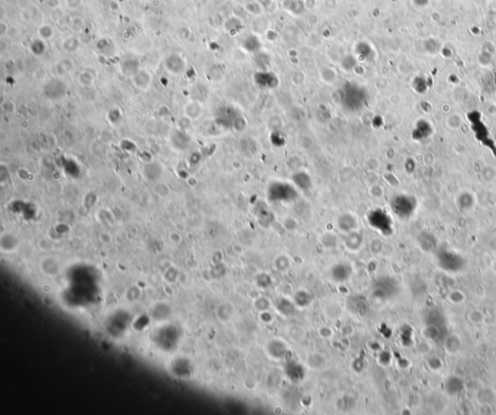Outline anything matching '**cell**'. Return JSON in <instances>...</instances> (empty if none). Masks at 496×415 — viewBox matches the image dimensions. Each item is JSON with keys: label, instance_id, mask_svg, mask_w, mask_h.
<instances>
[{"label": "cell", "instance_id": "6da1fadb", "mask_svg": "<svg viewBox=\"0 0 496 415\" xmlns=\"http://www.w3.org/2000/svg\"><path fill=\"white\" fill-rule=\"evenodd\" d=\"M469 122L472 133L474 134L476 140L482 144L483 147L488 148L496 159V144L493 139L488 126L483 122L482 117L477 113H471L469 114Z\"/></svg>", "mask_w": 496, "mask_h": 415}, {"label": "cell", "instance_id": "8992f818", "mask_svg": "<svg viewBox=\"0 0 496 415\" xmlns=\"http://www.w3.org/2000/svg\"><path fill=\"white\" fill-rule=\"evenodd\" d=\"M343 103L349 111L357 112L364 106L366 102L365 92L361 87L356 85H350L344 89Z\"/></svg>", "mask_w": 496, "mask_h": 415}, {"label": "cell", "instance_id": "8fae6325", "mask_svg": "<svg viewBox=\"0 0 496 415\" xmlns=\"http://www.w3.org/2000/svg\"><path fill=\"white\" fill-rule=\"evenodd\" d=\"M149 82H150V75H149V72L139 71L134 75V83L139 88L145 89V88L149 87Z\"/></svg>", "mask_w": 496, "mask_h": 415}, {"label": "cell", "instance_id": "30bf717a", "mask_svg": "<svg viewBox=\"0 0 496 415\" xmlns=\"http://www.w3.org/2000/svg\"><path fill=\"white\" fill-rule=\"evenodd\" d=\"M431 129L432 128L428 123L424 120H421L416 125V127L413 131V138L417 141H422L424 139H427L432 133Z\"/></svg>", "mask_w": 496, "mask_h": 415}, {"label": "cell", "instance_id": "ba28073f", "mask_svg": "<svg viewBox=\"0 0 496 415\" xmlns=\"http://www.w3.org/2000/svg\"><path fill=\"white\" fill-rule=\"evenodd\" d=\"M352 275V268L346 264H338L331 270V277L337 283H342L348 280Z\"/></svg>", "mask_w": 496, "mask_h": 415}, {"label": "cell", "instance_id": "4fadbf2b", "mask_svg": "<svg viewBox=\"0 0 496 415\" xmlns=\"http://www.w3.org/2000/svg\"><path fill=\"white\" fill-rule=\"evenodd\" d=\"M287 375L289 376L290 378L298 380L303 377V370L299 364L291 363L289 366L287 367Z\"/></svg>", "mask_w": 496, "mask_h": 415}, {"label": "cell", "instance_id": "5b68a950", "mask_svg": "<svg viewBox=\"0 0 496 415\" xmlns=\"http://www.w3.org/2000/svg\"><path fill=\"white\" fill-rule=\"evenodd\" d=\"M397 282L390 277L377 278L372 284L373 295L379 299H389L397 293Z\"/></svg>", "mask_w": 496, "mask_h": 415}, {"label": "cell", "instance_id": "52a82bcc", "mask_svg": "<svg viewBox=\"0 0 496 415\" xmlns=\"http://www.w3.org/2000/svg\"><path fill=\"white\" fill-rule=\"evenodd\" d=\"M438 262L441 267L453 272L459 271L464 266V260L461 256L447 250H443L439 253Z\"/></svg>", "mask_w": 496, "mask_h": 415}, {"label": "cell", "instance_id": "277c9868", "mask_svg": "<svg viewBox=\"0 0 496 415\" xmlns=\"http://www.w3.org/2000/svg\"><path fill=\"white\" fill-rule=\"evenodd\" d=\"M368 221L373 228L385 235L393 233V220L383 209H374L370 212Z\"/></svg>", "mask_w": 496, "mask_h": 415}, {"label": "cell", "instance_id": "3957f363", "mask_svg": "<svg viewBox=\"0 0 496 415\" xmlns=\"http://www.w3.org/2000/svg\"><path fill=\"white\" fill-rule=\"evenodd\" d=\"M268 196L272 201L288 202L296 199L298 192L292 185L286 182H274L269 187Z\"/></svg>", "mask_w": 496, "mask_h": 415}, {"label": "cell", "instance_id": "9c48e42d", "mask_svg": "<svg viewBox=\"0 0 496 415\" xmlns=\"http://www.w3.org/2000/svg\"><path fill=\"white\" fill-rule=\"evenodd\" d=\"M349 306L352 312L361 316L366 315L368 312H370V305L363 297H352L349 300Z\"/></svg>", "mask_w": 496, "mask_h": 415}, {"label": "cell", "instance_id": "5bb4252c", "mask_svg": "<svg viewBox=\"0 0 496 415\" xmlns=\"http://www.w3.org/2000/svg\"><path fill=\"white\" fill-rule=\"evenodd\" d=\"M311 301V297L309 294L305 293H299L296 295V302L299 306L308 305Z\"/></svg>", "mask_w": 496, "mask_h": 415}, {"label": "cell", "instance_id": "7a4b0ae2", "mask_svg": "<svg viewBox=\"0 0 496 415\" xmlns=\"http://www.w3.org/2000/svg\"><path fill=\"white\" fill-rule=\"evenodd\" d=\"M391 207L397 217L408 219L415 213L418 207V200L413 195L400 194L393 197Z\"/></svg>", "mask_w": 496, "mask_h": 415}, {"label": "cell", "instance_id": "7c38bea8", "mask_svg": "<svg viewBox=\"0 0 496 415\" xmlns=\"http://www.w3.org/2000/svg\"><path fill=\"white\" fill-rule=\"evenodd\" d=\"M293 180L298 188H300L302 190L308 189L311 185V180H310L308 174L305 172H298L297 174H295Z\"/></svg>", "mask_w": 496, "mask_h": 415}]
</instances>
